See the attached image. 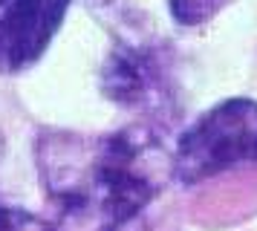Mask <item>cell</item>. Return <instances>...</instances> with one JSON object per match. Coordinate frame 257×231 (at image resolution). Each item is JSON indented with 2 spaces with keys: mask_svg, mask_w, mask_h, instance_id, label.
Returning <instances> with one entry per match:
<instances>
[{
  "mask_svg": "<svg viewBox=\"0 0 257 231\" xmlns=\"http://www.w3.org/2000/svg\"><path fill=\"white\" fill-rule=\"evenodd\" d=\"M240 165H257V101L251 98H228L199 116L174 150L179 185H197Z\"/></svg>",
  "mask_w": 257,
  "mask_h": 231,
  "instance_id": "cell-2",
  "label": "cell"
},
{
  "mask_svg": "<svg viewBox=\"0 0 257 231\" xmlns=\"http://www.w3.org/2000/svg\"><path fill=\"white\" fill-rule=\"evenodd\" d=\"M0 231H55V225L24 208L0 205Z\"/></svg>",
  "mask_w": 257,
  "mask_h": 231,
  "instance_id": "cell-6",
  "label": "cell"
},
{
  "mask_svg": "<svg viewBox=\"0 0 257 231\" xmlns=\"http://www.w3.org/2000/svg\"><path fill=\"white\" fill-rule=\"evenodd\" d=\"M35 159L55 231H121L174 179V153L148 125L101 136L47 130Z\"/></svg>",
  "mask_w": 257,
  "mask_h": 231,
  "instance_id": "cell-1",
  "label": "cell"
},
{
  "mask_svg": "<svg viewBox=\"0 0 257 231\" xmlns=\"http://www.w3.org/2000/svg\"><path fill=\"white\" fill-rule=\"evenodd\" d=\"M70 0H0V72H24L47 52Z\"/></svg>",
  "mask_w": 257,
  "mask_h": 231,
  "instance_id": "cell-3",
  "label": "cell"
},
{
  "mask_svg": "<svg viewBox=\"0 0 257 231\" xmlns=\"http://www.w3.org/2000/svg\"><path fill=\"white\" fill-rule=\"evenodd\" d=\"M101 90L124 107H151L165 98V69L151 49L118 44L101 69Z\"/></svg>",
  "mask_w": 257,
  "mask_h": 231,
  "instance_id": "cell-4",
  "label": "cell"
},
{
  "mask_svg": "<svg viewBox=\"0 0 257 231\" xmlns=\"http://www.w3.org/2000/svg\"><path fill=\"white\" fill-rule=\"evenodd\" d=\"M225 3H228V0H168L171 15H174L182 26H199V23L211 21Z\"/></svg>",
  "mask_w": 257,
  "mask_h": 231,
  "instance_id": "cell-5",
  "label": "cell"
}]
</instances>
